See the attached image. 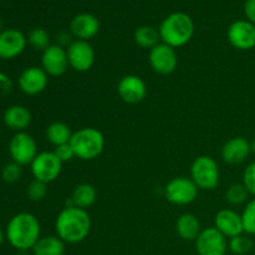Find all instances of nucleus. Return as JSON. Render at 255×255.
Returning <instances> with one entry per match:
<instances>
[{
    "label": "nucleus",
    "instance_id": "35",
    "mask_svg": "<svg viewBox=\"0 0 255 255\" xmlns=\"http://www.w3.org/2000/svg\"><path fill=\"white\" fill-rule=\"evenodd\" d=\"M5 238H6V236H5L4 232H2L1 229H0V247H1L2 243H4V239Z\"/></svg>",
    "mask_w": 255,
    "mask_h": 255
},
{
    "label": "nucleus",
    "instance_id": "28",
    "mask_svg": "<svg viewBox=\"0 0 255 255\" xmlns=\"http://www.w3.org/2000/svg\"><path fill=\"white\" fill-rule=\"evenodd\" d=\"M253 248V241L249 238V236H237L228 241V249L236 255H246Z\"/></svg>",
    "mask_w": 255,
    "mask_h": 255
},
{
    "label": "nucleus",
    "instance_id": "26",
    "mask_svg": "<svg viewBox=\"0 0 255 255\" xmlns=\"http://www.w3.org/2000/svg\"><path fill=\"white\" fill-rule=\"evenodd\" d=\"M27 42L34 47L35 50H40V51H45L47 47L50 46V35L42 27H35L29 32L27 36Z\"/></svg>",
    "mask_w": 255,
    "mask_h": 255
},
{
    "label": "nucleus",
    "instance_id": "31",
    "mask_svg": "<svg viewBox=\"0 0 255 255\" xmlns=\"http://www.w3.org/2000/svg\"><path fill=\"white\" fill-rule=\"evenodd\" d=\"M21 177V166L15 162L11 163H7L6 166L2 168L1 171V178L2 181L6 182V183H15L17 182Z\"/></svg>",
    "mask_w": 255,
    "mask_h": 255
},
{
    "label": "nucleus",
    "instance_id": "10",
    "mask_svg": "<svg viewBox=\"0 0 255 255\" xmlns=\"http://www.w3.org/2000/svg\"><path fill=\"white\" fill-rule=\"evenodd\" d=\"M69 65L77 72H86L94 66L95 51L89 41L74 40L66 47Z\"/></svg>",
    "mask_w": 255,
    "mask_h": 255
},
{
    "label": "nucleus",
    "instance_id": "33",
    "mask_svg": "<svg viewBox=\"0 0 255 255\" xmlns=\"http://www.w3.org/2000/svg\"><path fill=\"white\" fill-rule=\"evenodd\" d=\"M54 153L56 154V157L62 162V163H66V162H70L74 158H76V154H75L74 148H72V146L70 143L61 144V146L55 147Z\"/></svg>",
    "mask_w": 255,
    "mask_h": 255
},
{
    "label": "nucleus",
    "instance_id": "7",
    "mask_svg": "<svg viewBox=\"0 0 255 255\" xmlns=\"http://www.w3.org/2000/svg\"><path fill=\"white\" fill-rule=\"evenodd\" d=\"M62 162L54 153V151L40 152L31 162V173L34 179L51 183L56 181L62 171Z\"/></svg>",
    "mask_w": 255,
    "mask_h": 255
},
{
    "label": "nucleus",
    "instance_id": "34",
    "mask_svg": "<svg viewBox=\"0 0 255 255\" xmlns=\"http://www.w3.org/2000/svg\"><path fill=\"white\" fill-rule=\"evenodd\" d=\"M244 14H246L247 20L255 25V0H246Z\"/></svg>",
    "mask_w": 255,
    "mask_h": 255
},
{
    "label": "nucleus",
    "instance_id": "13",
    "mask_svg": "<svg viewBox=\"0 0 255 255\" xmlns=\"http://www.w3.org/2000/svg\"><path fill=\"white\" fill-rule=\"evenodd\" d=\"M228 41L236 49L247 51L255 47V25L248 20H237L227 31Z\"/></svg>",
    "mask_w": 255,
    "mask_h": 255
},
{
    "label": "nucleus",
    "instance_id": "37",
    "mask_svg": "<svg viewBox=\"0 0 255 255\" xmlns=\"http://www.w3.org/2000/svg\"><path fill=\"white\" fill-rule=\"evenodd\" d=\"M1 26H2V22H1V20H0V30H1Z\"/></svg>",
    "mask_w": 255,
    "mask_h": 255
},
{
    "label": "nucleus",
    "instance_id": "21",
    "mask_svg": "<svg viewBox=\"0 0 255 255\" xmlns=\"http://www.w3.org/2000/svg\"><path fill=\"white\" fill-rule=\"evenodd\" d=\"M176 231L177 234L181 237L183 241L192 242L198 238L201 234V223L198 218L192 213H183L179 216V218L176 222Z\"/></svg>",
    "mask_w": 255,
    "mask_h": 255
},
{
    "label": "nucleus",
    "instance_id": "2",
    "mask_svg": "<svg viewBox=\"0 0 255 255\" xmlns=\"http://www.w3.org/2000/svg\"><path fill=\"white\" fill-rule=\"evenodd\" d=\"M40 223L36 217L27 212H21L12 217L6 226L5 236L12 248L29 251L34 248L40 239Z\"/></svg>",
    "mask_w": 255,
    "mask_h": 255
},
{
    "label": "nucleus",
    "instance_id": "18",
    "mask_svg": "<svg viewBox=\"0 0 255 255\" xmlns=\"http://www.w3.org/2000/svg\"><path fill=\"white\" fill-rule=\"evenodd\" d=\"M214 227L226 238L231 239L244 233L242 214L233 209H222L214 217Z\"/></svg>",
    "mask_w": 255,
    "mask_h": 255
},
{
    "label": "nucleus",
    "instance_id": "32",
    "mask_svg": "<svg viewBox=\"0 0 255 255\" xmlns=\"http://www.w3.org/2000/svg\"><path fill=\"white\" fill-rule=\"evenodd\" d=\"M244 187L248 191L249 196H253L255 198V161L248 164L243 173V182Z\"/></svg>",
    "mask_w": 255,
    "mask_h": 255
},
{
    "label": "nucleus",
    "instance_id": "8",
    "mask_svg": "<svg viewBox=\"0 0 255 255\" xmlns=\"http://www.w3.org/2000/svg\"><path fill=\"white\" fill-rule=\"evenodd\" d=\"M9 153L12 162L21 167L31 164L39 153L36 141L27 132H16L9 142Z\"/></svg>",
    "mask_w": 255,
    "mask_h": 255
},
{
    "label": "nucleus",
    "instance_id": "20",
    "mask_svg": "<svg viewBox=\"0 0 255 255\" xmlns=\"http://www.w3.org/2000/svg\"><path fill=\"white\" fill-rule=\"evenodd\" d=\"M31 112L21 105H12V106L7 107L2 116L5 126L16 132L25 131L31 124Z\"/></svg>",
    "mask_w": 255,
    "mask_h": 255
},
{
    "label": "nucleus",
    "instance_id": "12",
    "mask_svg": "<svg viewBox=\"0 0 255 255\" xmlns=\"http://www.w3.org/2000/svg\"><path fill=\"white\" fill-rule=\"evenodd\" d=\"M41 67L49 76H62L70 67L66 49L61 45H50L42 51Z\"/></svg>",
    "mask_w": 255,
    "mask_h": 255
},
{
    "label": "nucleus",
    "instance_id": "11",
    "mask_svg": "<svg viewBox=\"0 0 255 255\" xmlns=\"http://www.w3.org/2000/svg\"><path fill=\"white\" fill-rule=\"evenodd\" d=\"M196 251L198 255H226L228 252V238L216 227L206 228L196 239Z\"/></svg>",
    "mask_w": 255,
    "mask_h": 255
},
{
    "label": "nucleus",
    "instance_id": "29",
    "mask_svg": "<svg viewBox=\"0 0 255 255\" xmlns=\"http://www.w3.org/2000/svg\"><path fill=\"white\" fill-rule=\"evenodd\" d=\"M244 233L248 236H255V198L247 202L242 212Z\"/></svg>",
    "mask_w": 255,
    "mask_h": 255
},
{
    "label": "nucleus",
    "instance_id": "23",
    "mask_svg": "<svg viewBox=\"0 0 255 255\" xmlns=\"http://www.w3.org/2000/svg\"><path fill=\"white\" fill-rule=\"evenodd\" d=\"M65 242L57 236L42 237L31 249L34 255H64Z\"/></svg>",
    "mask_w": 255,
    "mask_h": 255
},
{
    "label": "nucleus",
    "instance_id": "9",
    "mask_svg": "<svg viewBox=\"0 0 255 255\" xmlns=\"http://www.w3.org/2000/svg\"><path fill=\"white\" fill-rule=\"evenodd\" d=\"M148 62L156 74L171 75L178 66L176 49L164 42H159L153 49L149 50Z\"/></svg>",
    "mask_w": 255,
    "mask_h": 255
},
{
    "label": "nucleus",
    "instance_id": "6",
    "mask_svg": "<svg viewBox=\"0 0 255 255\" xmlns=\"http://www.w3.org/2000/svg\"><path fill=\"white\" fill-rule=\"evenodd\" d=\"M199 188L191 177H176L167 183L164 194L169 203L176 206H188L198 197Z\"/></svg>",
    "mask_w": 255,
    "mask_h": 255
},
{
    "label": "nucleus",
    "instance_id": "24",
    "mask_svg": "<svg viewBox=\"0 0 255 255\" xmlns=\"http://www.w3.org/2000/svg\"><path fill=\"white\" fill-rule=\"evenodd\" d=\"M74 132L64 122H52L46 128V138L54 147L70 143Z\"/></svg>",
    "mask_w": 255,
    "mask_h": 255
},
{
    "label": "nucleus",
    "instance_id": "25",
    "mask_svg": "<svg viewBox=\"0 0 255 255\" xmlns=\"http://www.w3.org/2000/svg\"><path fill=\"white\" fill-rule=\"evenodd\" d=\"M133 40L137 46L151 50L161 42V36H159L158 30L154 29L153 26L144 25V26H139L138 29H136L133 34Z\"/></svg>",
    "mask_w": 255,
    "mask_h": 255
},
{
    "label": "nucleus",
    "instance_id": "3",
    "mask_svg": "<svg viewBox=\"0 0 255 255\" xmlns=\"http://www.w3.org/2000/svg\"><path fill=\"white\" fill-rule=\"evenodd\" d=\"M158 31L161 42L177 49L188 44L193 37V20L186 12H172L161 22Z\"/></svg>",
    "mask_w": 255,
    "mask_h": 255
},
{
    "label": "nucleus",
    "instance_id": "14",
    "mask_svg": "<svg viewBox=\"0 0 255 255\" xmlns=\"http://www.w3.org/2000/svg\"><path fill=\"white\" fill-rule=\"evenodd\" d=\"M117 94L126 104H139L147 96L146 82L136 75H126L119 81Z\"/></svg>",
    "mask_w": 255,
    "mask_h": 255
},
{
    "label": "nucleus",
    "instance_id": "5",
    "mask_svg": "<svg viewBox=\"0 0 255 255\" xmlns=\"http://www.w3.org/2000/svg\"><path fill=\"white\" fill-rule=\"evenodd\" d=\"M191 178L199 189L213 191L221 181V169L214 158L199 156L191 164Z\"/></svg>",
    "mask_w": 255,
    "mask_h": 255
},
{
    "label": "nucleus",
    "instance_id": "16",
    "mask_svg": "<svg viewBox=\"0 0 255 255\" xmlns=\"http://www.w3.org/2000/svg\"><path fill=\"white\" fill-rule=\"evenodd\" d=\"M26 44L27 37L20 30H2L0 31V59H15L24 52Z\"/></svg>",
    "mask_w": 255,
    "mask_h": 255
},
{
    "label": "nucleus",
    "instance_id": "15",
    "mask_svg": "<svg viewBox=\"0 0 255 255\" xmlns=\"http://www.w3.org/2000/svg\"><path fill=\"white\" fill-rule=\"evenodd\" d=\"M17 84L21 92L27 96H35L45 91L49 84V75L42 70V67H27L20 74Z\"/></svg>",
    "mask_w": 255,
    "mask_h": 255
},
{
    "label": "nucleus",
    "instance_id": "30",
    "mask_svg": "<svg viewBox=\"0 0 255 255\" xmlns=\"http://www.w3.org/2000/svg\"><path fill=\"white\" fill-rule=\"evenodd\" d=\"M47 194V183L34 179L27 186V197L32 202H40L46 197Z\"/></svg>",
    "mask_w": 255,
    "mask_h": 255
},
{
    "label": "nucleus",
    "instance_id": "27",
    "mask_svg": "<svg viewBox=\"0 0 255 255\" xmlns=\"http://www.w3.org/2000/svg\"><path fill=\"white\" fill-rule=\"evenodd\" d=\"M249 193L243 183H234L226 192V199L232 206H241L248 201Z\"/></svg>",
    "mask_w": 255,
    "mask_h": 255
},
{
    "label": "nucleus",
    "instance_id": "1",
    "mask_svg": "<svg viewBox=\"0 0 255 255\" xmlns=\"http://www.w3.org/2000/svg\"><path fill=\"white\" fill-rule=\"evenodd\" d=\"M92 222L89 212L75 206L65 207L55 221L56 236L69 244L84 242L89 237Z\"/></svg>",
    "mask_w": 255,
    "mask_h": 255
},
{
    "label": "nucleus",
    "instance_id": "36",
    "mask_svg": "<svg viewBox=\"0 0 255 255\" xmlns=\"http://www.w3.org/2000/svg\"><path fill=\"white\" fill-rule=\"evenodd\" d=\"M251 149L252 153L255 154V138H253V141H251Z\"/></svg>",
    "mask_w": 255,
    "mask_h": 255
},
{
    "label": "nucleus",
    "instance_id": "19",
    "mask_svg": "<svg viewBox=\"0 0 255 255\" xmlns=\"http://www.w3.org/2000/svg\"><path fill=\"white\" fill-rule=\"evenodd\" d=\"M70 31L76 40L94 39L100 31V20L95 15L89 12H82L76 15L70 22Z\"/></svg>",
    "mask_w": 255,
    "mask_h": 255
},
{
    "label": "nucleus",
    "instance_id": "22",
    "mask_svg": "<svg viewBox=\"0 0 255 255\" xmlns=\"http://www.w3.org/2000/svg\"><path fill=\"white\" fill-rule=\"evenodd\" d=\"M97 201V191L90 183H81L75 187L71 197V206L86 209L94 206Z\"/></svg>",
    "mask_w": 255,
    "mask_h": 255
},
{
    "label": "nucleus",
    "instance_id": "4",
    "mask_svg": "<svg viewBox=\"0 0 255 255\" xmlns=\"http://www.w3.org/2000/svg\"><path fill=\"white\" fill-rule=\"evenodd\" d=\"M70 144L74 148L76 158L92 161L101 156L105 148V137L95 127H82L74 132Z\"/></svg>",
    "mask_w": 255,
    "mask_h": 255
},
{
    "label": "nucleus",
    "instance_id": "17",
    "mask_svg": "<svg viewBox=\"0 0 255 255\" xmlns=\"http://www.w3.org/2000/svg\"><path fill=\"white\" fill-rule=\"evenodd\" d=\"M251 153V141L242 136L228 139L222 147V158L226 163L232 164V166H237V164L246 162Z\"/></svg>",
    "mask_w": 255,
    "mask_h": 255
}]
</instances>
